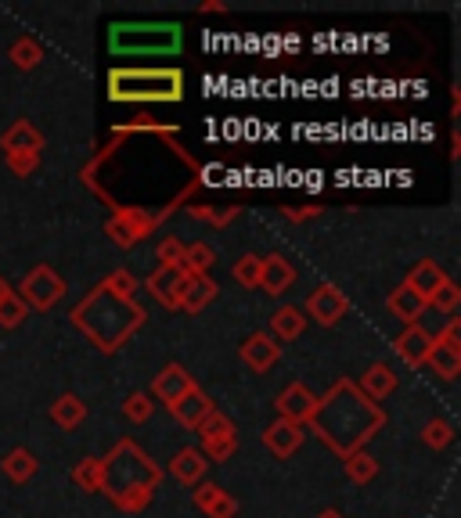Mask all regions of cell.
<instances>
[{
    "label": "cell",
    "mask_w": 461,
    "mask_h": 518,
    "mask_svg": "<svg viewBox=\"0 0 461 518\" xmlns=\"http://www.w3.org/2000/svg\"><path fill=\"white\" fill-rule=\"evenodd\" d=\"M148 292L166 306V310H181V295L184 285H188V274L184 270H170V267H159L148 274Z\"/></svg>",
    "instance_id": "cell-11"
},
{
    "label": "cell",
    "mask_w": 461,
    "mask_h": 518,
    "mask_svg": "<svg viewBox=\"0 0 461 518\" xmlns=\"http://www.w3.org/2000/svg\"><path fill=\"white\" fill-rule=\"evenodd\" d=\"M238 450V432L231 436H217V439H202V457L209 465H220V461H231Z\"/></svg>",
    "instance_id": "cell-32"
},
{
    "label": "cell",
    "mask_w": 461,
    "mask_h": 518,
    "mask_svg": "<svg viewBox=\"0 0 461 518\" xmlns=\"http://www.w3.org/2000/svg\"><path fill=\"white\" fill-rule=\"evenodd\" d=\"M425 367H429L436 378H443V382H451V378L461 375V321L458 317H451V321L443 324L440 335H433Z\"/></svg>",
    "instance_id": "cell-7"
},
{
    "label": "cell",
    "mask_w": 461,
    "mask_h": 518,
    "mask_svg": "<svg viewBox=\"0 0 461 518\" xmlns=\"http://www.w3.org/2000/svg\"><path fill=\"white\" fill-rule=\"evenodd\" d=\"M105 285H109L116 295H123V299H134V292H137V277L130 274V270H116V274L105 277Z\"/></svg>",
    "instance_id": "cell-42"
},
{
    "label": "cell",
    "mask_w": 461,
    "mask_h": 518,
    "mask_svg": "<svg viewBox=\"0 0 461 518\" xmlns=\"http://www.w3.org/2000/svg\"><path fill=\"white\" fill-rule=\"evenodd\" d=\"M11 288H8V281H4V277H0V299H4V295H8Z\"/></svg>",
    "instance_id": "cell-46"
},
{
    "label": "cell",
    "mask_w": 461,
    "mask_h": 518,
    "mask_svg": "<svg viewBox=\"0 0 461 518\" xmlns=\"http://www.w3.org/2000/svg\"><path fill=\"white\" fill-rule=\"evenodd\" d=\"M238 213H242V209H238V206L224 209V213H217V209H209V206H191V216H195V220H209V224H213V227L231 224V220H235Z\"/></svg>",
    "instance_id": "cell-41"
},
{
    "label": "cell",
    "mask_w": 461,
    "mask_h": 518,
    "mask_svg": "<svg viewBox=\"0 0 461 518\" xmlns=\"http://www.w3.org/2000/svg\"><path fill=\"white\" fill-rule=\"evenodd\" d=\"M19 295L29 310H51V306L65 295V277L58 274L55 267L40 263V267H33L26 277H22Z\"/></svg>",
    "instance_id": "cell-8"
},
{
    "label": "cell",
    "mask_w": 461,
    "mask_h": 518,
    "mask_svg": "<svg viewBox=\"0 0 461 518\" xmlns=\"http://www.w3.org/2000/svg\"><path fill=\"white\" fill-rule=\"evenodd\" d=\"M26 317H29V306L22 303V295L11 288V292L0 299V328H19Z\"/></svg>",
    "instance_id": "cell-33"
},
{
    "label": "cell",
    "mask_w": 461,
    "mask_h": 518,
    "mask_svg": "<svg viewBox=\"0 0 461 518\" xmlns=\"http://www.w3.org/2000/svg\"><path fill=\"white\" fill-rule=\"evenodd\" d=\"M346 313H350V299H346L332 281H321V285L307 295V306H303V317H314L321 328H335Z\"/></svg>",
    "instance_id": "cell-9"
},
{
    "label": "cell",
    "mask_w": 461,
    "mask_h": 518,
    "mask_svg": "<svg viewBox=\"0 0 461 518\" xmlns=\"http://www.w3.org/2000/svg\"><path fill=\"white\" fill-rule=\"evenodd\" d=\"M152 396L148 393H130L127 400H123V414H127L134 425H145L148 418H152Z\"/></svg>",
    "instance_id": "cell-37"
},
{
    "label": "cell",
    "mask_w": 461,
    "mask_h": 518,
    "mask_svg": "<svg viewBox=\"0 0 461 518\" xmlns=\"http://www.w3.org/2000/svg\"><path fill=\"white\" fill-rule=\"evenodd\" d=\"M159 483H163V468L155 465L134 439H119L116 447L101 457V493L123 515H141L152 504Z\"/></svg>",
    "instance_id": "cell-3"
},
{
    "label": "cell",
    "mask_w": 461,
    "mask_h": 518,
    "mask_svg": "<svg viewBox=\"0 0 461 518\" xmlns=\"http://www.w3.org/2000/svg\"><path fill=\"white\" fill-rule=\"evenodd\" d=\"M296 285V267H292L285 256H263L260 263V292L267 295H285L289 288Z\"/></svg>",
    "instance_id": "cell-18"
},
{
    "label": "cell",
    "mask_w": 461,
    "mask_h": 518,
    "mask_svg": "<svg viewBox=\"0 0 461 518\" xmlns=\"http://www.w3.org/2000/svg\"><path fill=\"white\" fill-rule=\"evenodd\" d=\"M83 418H87V403L80 400L76 393H62L55 403H51V421H55L58 429H76V425H83Z\"/></svg>",
    "instance_id": "cell-27"
},
{
    "label": "cell",
    "mask_w": 461,
    "mask_h": 518,
    "mask_svg": "<svg viewBox=\"0 0 461 518\" xmlns=\"http://www.w3.org/2000/svg\"><path fill=\"white\" fill-rule=\"evenodd\" d=\"M166 411L173 414V421H181L184 429L199 432V425L209 418V414L217 411V407H213V400H209V396L202 393L199 385H195V389H191V393H184L177 403H170V407H166Z\"/></svg>",
    "instance_id": "cell-12"
},
{
    "label": "cell",
    "mask_w": 461,
    "mask_h": 518,
    "mask_svg": "<svg viewBox=\"0 0 461 518\" xmlns=\"http://www.w3.org/2000/svg\"><path fill=\"white\" fill-rule=\"evenodd\" d=\"M386 310L393 313V317H397V321L407 328V324H418V317L425 313V299L411 292L407 285H397L393 292L386 295Z\"/></svg>",
    "instance_id": "cell-22"
},
{
    "label": "cell",
    "mask_w": 461,
    "mask_h": 518,
    "mask_svg": "<svg viewBox=\"0 0 461 518\" xmlns=\"http://www.w3.org/2000/svg\"><path fill=\"white\" fill-rule=\"evenodd\" d=\"M303 328H307V317H303V310H296V306H278V310L271 313V339L274 342L299 339Z\"/></svg>",
    "instance_id": "cell-25"
},
{
    "label": "cell",
    "mask_w": 461,
    "mask_h": 518,
    "mask_svg": "<svg viewBox=\"0 0 461 518\" xmlns=\"http://www.w3.org/2000/svg\"><path fill=\"white\" fill-rule=\"evenodd\" d=\"M260 263H263V256H242V259H238L235 270H231L238 285H242V288H256V285H260Z\"/></svg>",
    "instance_id": "cell-38"
},
{
    "label": "cell",
    "mask_w": 461,
    "mask_h": 518,
    "mask_svg": "<svg viewBox=\"0 0 461 518\" xmlns=\"http://www.w3.org/2000/svg\"><path fill=\"white\" fill-rule=\"evenodd\" d=\"M307 425L332 454L346 457L353 450H364L371 439L379 436L382 425H386V411L379 403H371L368 396H361V389L350 378H339L317 400V411Z\"/></svg>",
    "instance_id": "cell-1"
},
{
    "label": "cell",
    "mask_w": 461,
    "mask_h": 518,
    "mask_svg": "<svg viewBox=\"0 0 461 518\" xmlns=\"http://www.w3.org/2000/svg\"><path fill=\"white\" fill-rule=\"evenodd\" d=\"M443 281H447V270H443L436 259H422V263H415V270L407 274L404 285L411 288L415 295H422L425 306H429V299H433V292L443 285Z\"/></svg>",
    "instance_id": "cell-21"
},
{
    "label": "cell",
    "mask_w": 461,
    "mask_h": 518,
    "mask_svg": "<svg viewBox=\"0 0 461 518\" xmlns=\"http://www.w3.org/2000/svg\"><path fill=\"white\" fill-rule=\"evenodd\" d=\"M191 389H195V378H191L181 364H166L163 371L155 375V385H152V393L159 396L166 407L181 400L184 393H191Z\"/></svg>",
    "instance_id": "cell-19"
},
{
    "label": "cell",
    "mask_w": 461,
    "mask_h": 518,
    "mask_svg": "<svg viewBox=\"0 0 461 518\" xmlns=\"http://www.w3.org/2000/svg\"><path fill=\"white\" fill-rule=\"evenodd\" d=\"M220 11H227L224 0H202L199 4V15H220Z\"/></svg>",
    "instance_id": "cell-44"
},
{
    "label": "cell",
    "mask_w": 461,
    "mask_h": 518,
    "mask_svg": "<svg viewBox=\"0 0 461 518\" xmlns=\"http://www.w3.org/2000/svg\"><path fill=\"white\" fill-rule=\"evenodd\" d=\"M0 472L8 475L11 483H29V479L40 472V461H37V454H33V450L15 447L8 457H4V461H0Z\"/></svg>",
    "instance_id": "cell-26"
},
{
    "label": "cell",
    "mask_w": 461,
    "mask_h": 518,
    "mask_svg": "<svg viewBox=\"0 0 461 518\" xmlns=\"http://www.w3.org/2000/svg\"><path fill=\"white\" fill-rule=\"evenodd\" d=\"M155 259H159V267H170V270H181V259H184V242L181 238H163V242L155 245Z\"/></svg>",
    "instance_id": "cell-36"
},
{
    "label": "cell",
    "mask_w": 461,
    "mask_h": 518,
    "mask_svg": "<svg viewBox=\"0 0 461 518\" xmlns=\"http://www.w3.org/2000/svg\"><path fill=\"white\" fill-rule=\"evenodd\" d=\"M206 468H209V461L202 457V450H195V447L177 450V457L170 461V475L184 486H199L202 475H206Z\"/></svg>",
    "instance_id": "cell-23"
},
{
    "label": "cell",
    "mask_w": 461,
    "mask_h": 518,
    "mask_svg": "<svg viewBox=\"0 0 461 518\" xmlns=\"http://www.w3.org/2000/svg\"><path fill=\"white\" fill-rule=\"evenodd\" d=\"M429 306H433V310H440V313H454V310H458V306H461V288H458V281H451V277H447V281H443V285L433 292Z\"/></svg>",
    "instance_id": "cell-35"
},
{
    "label": "cell",
    "mask_w": 461,
    "mask_h": 518,
    "mask_svg": "<svg viewBox=\"0 0 461 518\" xmlns=\"http://www.w3.org/2000/svg\"><path fill=\"white\" fill-rule=\"evenodd\" d=\"M213 263H217V252H213V245L206 242H191L184 245V259H181V270L188 277H202L213 270Z\"/></svg>",
    "instance_id": "cell-29"
},
{
    "label": "cell",
    "mask_w": 461,
    "mask_h": 518,
    "mask_svg": "<svg viewBox=\"0 0 461 518\" xmlns=\"http://www.w3.org/2000/svg\"><path fill=\"white\" fill-rule=\"evenodd\" d=\"M8 58H11V65L22 72L37 69V65L44 62V44H40L37 36H19V40L8 47Z\"/></svg>",
    "instance_id": "cell-28"
},
{
    "label": "cell",
    "mask_w": 461,
    "mask_h": 518,
    "mask_svg": "<svg viewBox=\"0 0 461 518\" xmlns=\"http://www.w3.org/2000/svg\"><path fill=\"white\" fill-rule=\"evenodd\" d=\"M217 292H220V285L209 274L188 277V285H184V295H181V310L184 313H202L213 299H217Z\"/></svg>",
    "instance_id": "cell-24"
},
{
    "label": "cell",
    "mask_w": 461,
    "mask_h": 518,
    "mask_svg": "<svg viewBox=\"0 0 461 518\" xmlns=\"http://www.w3.org/2000/svg\"><path fill=\"white\" fill-rule=\"evenodd\" d=\"M44 134H40V126H33L29 119H15V123L0 134V152L4 155H15V152H44Z\"/></svg>",
    "instance_id": "cell-15"
},
{
    "label": "cell",
    "mask_w": 461,
    "mask_h": 518,
    "mask_svg": "<svg viewBox=\"0 0 461 518\" xmlns=\"http://www.w3.org/2000/svg\"><path fill=\"white\" fill-rule=\"evenodd\" d=\"M343 468H346V479H350V483H357V486L371 483V479L379 475V461H375L368 450H353V454H346L343 457Z\"/></svg>",
    "instance_id": "cell-30"
},
{
    "label": "cell",
    "mask_w": 461,
    "mask_h": 518,
    "mask_svg": "<svg viewBox=\"0 0 461 518\" xmlns=\"http://www.w3.org/2000/svg\"><path fill=\"white\" fill-rule=\"evenodd\" d=\"M303 439H307L303 425H292V421H281V418L263 429V447L271 450L274 457H292L303 447Z\"/></svg>",
    "instance_id": "cell-16"
},
{
    "label": "cell",
    "mask_w": 461,
    "mask_h": 518,
    "mask_svg": "<svg viewBox=\"0 0 461 518\" xmlns=\"http://www.w3.org/2000/svg\"><path fill=\"white\" fill-rule=\"evenodd\" d=\"M235 432V425H231V418L227 414H220V411H213L206 421L199 425V436L202 439H217V436H231Z\"/></svg>",
    "instance_id": "cell-40"
},
{
    "label": "cell",
    "mask_w": 461,
    "mask_h": 518,
    "mask_svg": "<svg viewBox=\"0 0 461 518\" xmlns=\"http://www.w3.org/2000/svg\"><path fill=\"white\" fill-rule=\"evenodd\" d=\"M429 346H433V335H429L422 324H407L397 335V342H393V353H397L407 367H425Z\"/></svg>",
    "instance_id": "cell-14"
},
{
    "label": "cell",
    "mask_w": 461,
    "mask_h": 518,
    "mask_svg": "<svg viewBox=\"0 0 461 518\" xmlns=\"http://www.w3.org/2000/svg\"><path fill=\"white\" fill-rule=\"evenodd\" d=\"M4 162H8V170L15 173V177H33V173L40 170V155H37V152H15V155H4Z\"/></svg>",
    "instance_id": "cell-39"
},
{
    "label": "cell",
    "mask_w": 461,
    "mask_h": 518,
    "mask_svg": "<svg viewBox=\"0 0 461 518\" xmlns=\"http://www.w3.org/2000/svg\"><path fill=\"white\" fill-rule=\"evenodd\" d=\"M278 357H281V346L267 331H256V335H249V339L242 342V364L249 367V371H256V375L271 371V367L278 364Z\"/></svg>",
    "instance_id": "cell-13"
},
{
    "label": "cell",
    "mask_w": 461,
    "mask_h": 518,
    "mask_svg": "<svg viewBox=\"0 0 461 518\" xmlns=\"http://www.w3.org/2000/svg\"><path fill=\"white\" fill-rule=\"evenodd\" d=\"M317 518H346L343 511H335V508H325V511H317Z\"/></svg>",
    "instance_id": "cell-45"
},
{
    "label": "cell",
    "mask_w": 461,
    "mask_h": 518,
    "mask_svg": "<svg viewBox=\"0 0 461 518\" xmlns=\"http://www.w3.org/2000/svg\"><path fill=\"white\" fill-rule=\"evenodd\" d=\"M73 483L83 493H101V457H80L73 465Z\"/></svg>",
    "instance_id": "cell-31"
},
{
    "label": "cell",
    "mask_w": 461,
    "mask_h": 518,
    "mask_svg": "<svg viewBox=\"0 0 461 518\" xmlns=\"http://www.w3.org/2000/svg\"><path fill=\"white\" fill-rule=\"evenodd\" d=\"M451 439H454L451 421H443V418L425 421V429H422V443H425V447L443 450V447H451Z\"/></svg>",
    "instance_id": "cell-34"
},
{
    "label": "cell",
    "mask_w": 461,
    "mask_h": 518,
    "mask_svg": "<svg viewBox=\"0 0 461 518\" xmlns=\"http://www.w3.org/2000/svg\"><path fill=\"white\" fill-rule=\"evenodd\" d=\"M109 98L119 105H170L184 98L181 69H112Z\"/></svg>",
    "instance_id": "cell-4"
},
{
    "label": "cell",
    "mask_w": 461,
    "mask_h": 518,
    "mask_svg": "<svg viewBox=\"0 0 461 518\" xmlns=\"http://www.w3.org/2000/svg\"><path fill=\"white\" fill-rule=\"evenodd\" d=\"M191 501H195V508H199L206 518H235L238 515V501L217 483H199V490L191 493Z\"/></svg>",
    "instance_id": "cell-17"
},
{
    "label": "cell",
    "mask_w": 461,
    "mask_h": 518,
    "mask_svg": "<svg viewBox=\"0 0 461 518\" xmlns=\"http://www.w3.org/2000/svg\"><path fill=\"white\" fill-rule=\"evenodd\" d=\"M166 216H170V209H163V213H148V209H141V206H116V213H112L109 224H105V234H109L119 249H134L137 242H145L148 234L163 224Z\"/></svg>",
    "instance_id": "cell-6"
},
{
    "label": "cell",
    "mask_w": 461,
    "mask_h": 518,
    "mask_svg": "<svg viewBox=\"0 0 461 518\" xmlns=\"http://www.w3.org/2000/svg\"><path fill=\"white\" fill-rule=\"evenodd\" d=\"M145 317V306H137V299L116 295L105 281H98L69 313L73 328L101 353H116L127 346V339L145 324Z\"/></svg>",
    "instance_id": "cell-2"
},
{
    "label": "cell",
    "mask_w": 461,
    "mask_h": 518,
    "mask_svg": "<svg viewBox=\"0 0 461 518\" xmlns=\"http://www.w3.org/2000/svg\"><path fill=\"white\" fill-rule=\"evenodd\" d=\"M274 411H278L281 421H292V425H303V429H307V421L314 418L317 411V396L310 393L303 382H289L278 393V400H274Z\"/></svg>",
    "instance_id": "cell-10"
},
{
    "label": "cell",
    "mask_w": 461,
    "mask_h": 518,
    "mask_svg": "<svg viewBox=\"0 0 461 518\" xmlns=\"http://www.w3.org/2000/svg\"><path fill=\"white\" fill-rule=\"evenodd\" d=\"M281 213L289 216L292 224H303V220H310V216H321V213H325V209H321V206H307V209H289V206H285V209H281Z\"/></svg>",
    "instance_id": "cell-43"
},
{
    "label": "cell",
    "mask_w": 461,
    "mask_h": 518,
    "mask_svg": "<svg viewBox=\"0 0 461 518\" xmlns=\"http://www.w3.org/2000/svg\"><path fill=\"white\" fill-rule=\"evenodd\" d=\"M109 47L112 54H181L184 26L181 22H112Z\"/></svg>",
    "instance_id": "cell-5"
},
{
    "label": "cell",
    "mask_w": 461,
    "mask_h": 518,
    "mask_svg": "<svg viewBox=\"0 0 461 518\" xmlns=\"http://www.w3.org/2000/svg\"><path fill=\"white\" fill-rule=\"evenodd\" d=\"M357 389H361V396H368L371 403H382L393 389H397V375H393V367L382 364V360H375V364L364 371L361 378H357Z\"/></svg>",
    "instance_id": "cell-20"
}]
</instances>
